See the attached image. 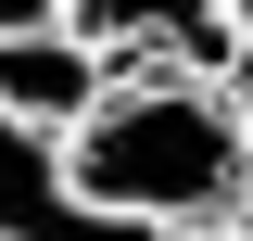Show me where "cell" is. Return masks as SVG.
I'll use <instances>...</instances> for the list:
<instances>
[{"label": "cell", "instance_id": "ba28073f", "mask_svg": "<svg viewBox=\"0 0 253 241\" xmlns=\"http://www.w3.org/2000/svg\"><path fill=\"white\" fill-rule=\"evenodd\" d=\"M228 26H241V38H253V0H228Z\"/></svg>", "mask_w": 253, "mask_h": 241}, {"label": "cell", "instance_id": "3957f363", "mask_svg": "<svg viewBox=\"0 0 253 241\" xmlns=\"http://www.w3.org/2000/svg\"><path fill=\"white\" fill-rule=\"evenodd\" d=\"M63 26L89 38L101 63L114 51H165V63H190V76H228V63H241L228 0H63Z\"/></svg>", "mask_w": 253, "mask_h": 241}, {"label": "cell", "instance_id": "6da1fadb", "mask_svg": "<svg viewBox=\"0 0 253 241\" xmlns=\"http://www.w3.org/2000/svg\"><path fill=\"white\" fill-rule=\"evenodd\" d=\"M63 178L89 190L101 216H139V229H228L253 203V140H241V102L215 76H114L89 115L63 127Z\"/></svg>", "mask_w": 253, "mask_h": 241}, {"label": "cell", "instance_id": "8992f818", "mask_svg": "<svg viewBox=\"0 0 253 241\" xmlns=\"http://www.w3.org/2000/svg\"><path fill=\"white\" fill-rule=\"evenodd\" d=\"M228 76H241L228 102H241V140H253V38H241V63H228Z\"/></svg>", "mask_w": 253, "mask_h": 241}, {"label": "cell", "instance_id": "5b68a950", "mask_svg": "<svg viewBox=\"0 0 253 241\" xmlns=\"http://www.w3.org/2000/svg\"><path fill=\"white\" fill-rule=\"evenodd\" d=\"M26 26H63V0H0V38H26Z\"/></svg>", "mask_w": 253, "mask_h": 241}, {"label": "cell", "instance_id": "277c9868", "mask_svg": "<svg viewBox=\"0 0 253 241\" xmlns=\"http://www.w3.org/2000/svg\"><path fill=\"white\" fill-rule=\"evenodd\" d=\"M101 89H114V63H101L76 26H26V38H0V115H26V127H51V140H63Z\"/></svg>", "mask_w": 253, "mask_h": 241}, {"label": "cell", "instance_id": "52a82bcc", "mask_svg": "<svg viewBox=\"0 0 253 241\" xmlns=\"http://www.w3.org/2000/svg\"><path fill=\"white\" fill-rule=\"evenodd\" d=\"M190 241H253V229H241V216H228V229H190Z\"/></svg>", "mask_w": 253, "mask_h": 241}, {"label": "cell", "instance_id": "7a4b0ae2", "mask_svg": "<svg viewBox=\"0 0 253 241\" xmlns=\"http://www.w3.org/2000/svg\"><path fill=\"white\" fill-rule=\"evenodd\" d=\"M0 241H165L139 216H101L89 190L63 178V140L26 115H0Z\"/></svg>", "mask_w": 253, "mask_h": 241}]
</instances>
